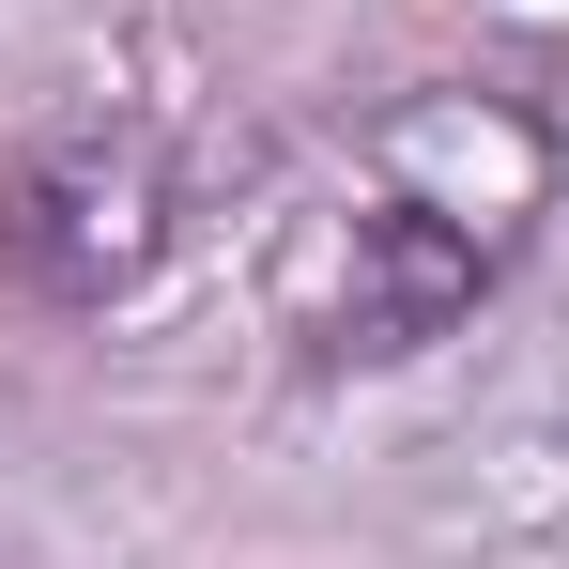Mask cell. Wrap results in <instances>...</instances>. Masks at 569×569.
I'll return each mask as SVG.
<instances>
[{
	"instance_id": "2",
	"label": "cell",
	"mask_w": 569,
	"mask_h": 569,
	"mask_svg": "<svg viewBox=\"0 0 569 569\" xmlns=\"http://www.w3.org/2000/svg\"><path fill=\"white\" fill-rule=\"evenodd\" d=\"M492 278V247H477L462 216H431V200H370L355 231H339V278L292 292V339L323 355V370H385V355H416V339H447Z\"/></svg>"
},
{
	"instance_id": "1",
	"label": "cell",
	"mask_w": 569,
	"mask_h": 569,
	"mask_svg": "<svg viewBox=\"0 0 569 569\" xmlns=\"http://www.w3.org/2000/svg\"><path fill=\"white\" fill-rule=\"evenodd\" d=\"M170 262V154L139 123H62L0 186V278L31 308H108Z\"/></svg>"
}]
</instances>
